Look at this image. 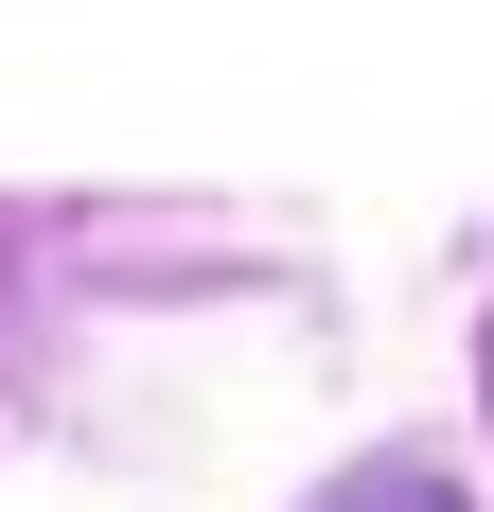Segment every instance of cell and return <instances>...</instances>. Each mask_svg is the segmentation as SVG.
I'll use <instances>...</instances> for the list:
<instances>
[{
	"label": "cell",
	"mask_w": 494,
	"mask_h": 512,
	"mask_svg": "<svg viewBox=\"0 0 494 512\" xmlns=\"http://www.w3.org/2000/svg\"><path fill=\"white\" fill-rule=\"evenodd\" d=\"M353 512H442V477H371V495H353Z\"/></svg>",
	"instance_id": "cell-1"
}]
</instances>
